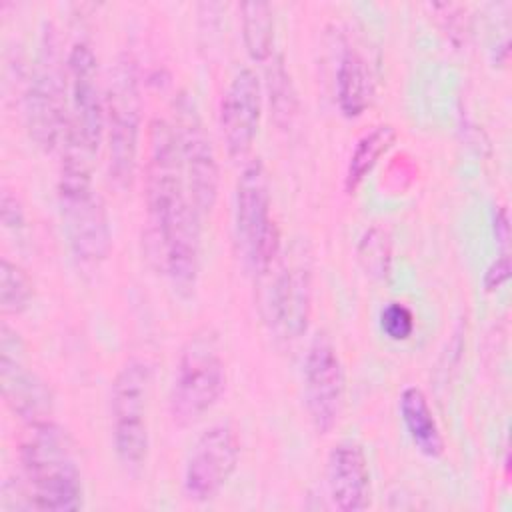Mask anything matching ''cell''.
Returning a JSON list of instances; mask_svg holds the SVG:
<instances>
[{"mask_svg": "<svg viewBox=\"0 0 512 512\" xmlns=\"http://www.w3.org/2000/svg\"><path fill=\"white\" fill-rule=\"evenodd\" d=\"M144 204L152 256L174 290L190 294L200 272L202 216L186 188L174 126L164 118L148 126Z\"/></svg>", "mask_w": 512, "mask_h": 512, "instance_id": "obj_1", "label": "cell"}, {"mask_svg": "<svg viewBox=\"0 0 512 512\" xmlns=\"http://www.w3.org/2000/svg\"><path fill=\"white\" fill-rule=\"evenodd\" d=\"M58 210L72 254L86 264L106 260L112 250V226L94 184L92 154L68 138L62 142Z\"/></svg>", "mask_w": 512, "mask_h": 512, "instance_id": "obj_2", "label": "cell"}, {"mask_svg": "<svg viewBox=\"0 0 512 512\" xmlns=\"http://www.w3.org/2000/svg\"><path fill=\"white\" fill-rule=\"evenodd\" d=\"M18 458L34 510L74 512L84 506L82 472L64 428L52 420L30 424Z\"/></svg>", "mask_w": 512, "mask_h": 512, "instance_id": "obj_3", "label": "cell"}, {"mask_svg": "<svg viewBox=\"0 0 512 512\" xmlns=\"http://www.w3.org/2000/svg\"><path fill=\"white\" fill-rule=\"evenodd\" d=\"M226 388V362L218 332L204 324L180 348L168 396L170 418L188 426L220 400Z\"/></svg>", "mask_w": 512, "mask_h": 512, "instance_id": "obj_4", "label": "cell"}, {"mask_svg": "<svg viewBox=\"0 0 512 512\" xmlns=\"http://www.w3.org/2000/svg\"><path fill=\"white\" fill-rule=\"evenodd\" d=\"M68 70L52 24H44L24 92V118L30 140L44 152L62 146L68 132Z\"/></svg>", "mask_w": 512, "mask_h": 512, "instance_id": "obj_5", "label": "cell"}, {"mask_svg": "<svg viewBox=\"0 0 512 512\" xmlns=\"http://www.w3.org/2000/svg\"><path fill=\"white\" fill-rule=\"evenodd\" d=\"M142 128V94L138 64L130 52H120L106 84L104 138L108 146V172L118 188L134 180Z\"/></svg>", "mask_w": 512, "mask_h": 512, "instance_id": "obj_6", "label": "cell"}, {"mask_svg": "<svg viewBox=\"0 0 512 512\" xmlns=\"http://www.w3.org/2000/svg\"><path fill=\"white\" fill-rule=\"evenodd\" d=\"M268 170L254 158L244 164L234 190V238L246 268L266 278L280 256V230L272 214Z\"/></svg>", "mask_w": 512, "mask_h": 512, "instance_id": "obj_7", "label": "cell"}, {"mask_svg": "<svg viewBox=\"0 0 512 512\" xmlns=\"http://www.w3.org/2000/svg\"><path fill=\"white\" fill-rule=\"evenodd\" d=\"M152 368L140 356H130L118 368L110 386V432L118 462L140 468L150 452L148 406Z\"/></svg>", "mask_w": 512, "mask_h": 512, "instance_id": "obj_8", "label": "cell"}, {"mask_svg": "<svg viewBox=\"0 0 512 512\" xmlns=\"http://www.w3.org/2000/svg\"><path fill=\"white\" fill-rule=\"evenodd\" d=\"M174 134L192 204L204 218L218 200L220 166L212 138L194 96L182 90L174 100Z\"/></svg>", "mask_w": 512, "mask_h": 512, "instance_id": "obj_9", "label": "cell"}, {"mask_svg": "<svg viewBox=\"0 0 512 512\" xmlns=\"http://www.w3.org/2000/svg\"><path fill=\"white\" fill-rule=\"evenodd\" d=\"M68 70V132L66 138L92 156L104 140L106 88L100 84L98 60L90 44L76 42L66 58ZM64 138V140H66Z\"/></svg>", "mask_w": 512, "mask_h": 512, "instance_id": "obj_10", "label": "cell"}, {"mask_svg": "<svg viewBox=\"0 0 512 512\" xmlns=\"http://www.w3.org/2000/svg\"><path fill=\"white\" fill-rule=\"evenodd\" d=\"M240 462V438L232 424L208 426L194 442L182 474L186 500L202 504L214 500L228 484Z\"/></svg>", "mask_w": 512, "mask_h": 512, "instance_id": "obj_11", "label": "cell"}, {"mask_svg": "<svg viewBox=\"0 0 512 512\" xmlns=\"http://www.w3.org/2000/svg\"><path fill=\"white\" fill-rule=\"evenodd\" d=\"M0 386L6 406L22 422L30 426L50 420L52 390L26 362V344L8 322L0 328Z\"/></svg>", "mask_w": 512, "mask_h": 512, "instance_id": "obj_12", "label": "cell"}, {"mask_svg": "<svg viewBox=\"0 0 512 512\" xmlns=\"http://www.w3.org/2000/svg\"><path fill=\"white\" fill-rule=\"evenodd\" d=\"M304 402L318 434H328L344 408V368L332 340L322 332L314 336L304 358Z\"/></svg>", "mask_w": 512, "mask_h": 512, "instance_id": "obj_13", "label": "cell"}, {"mask_svg": "<svg viewBox=\"0 0 512 512\" xmlns=\"http://www.w3.org/2000/svg\"><path fill=\"white\" fill-rule=\"evenodd\" d=\"M312 310V270L310 260L302 252L290 262H282L266 292V320L274 332L286 340L300 338L310 320Z\"/></svg>", "mask_w": 512, "mask_h": 512, "instance_id": "obj_14", "label": "cell"}, {"mask_svg": "<svg viewBox=\"0 0 512 512\" xmlns=\"http://www.w3.org/2000/svg\"><path fill=\"white\" fill-rule=\"evenodd\" d=\"M262 116V84L258 74L244 66L228 82L218 110V128L230 158H244L256 136Z\"/></svg>", "mask_w": 512, "mask_h": 512, "instance_id": "obj_15", "label": "cell"}, {"mask_svg": "<svg viewBox=\"0 0 512 512\" xmlns=\"http://www.w3.org/2000/svg\"><path fill=\"white\" fill-rule=\"evenodd\" d=\"M326 484L332 504L342 512H360L370 506L372 478L368 458L354 440H340L326 460Z\"/></svg>", "mask_w": 512, "mask_h": 512, "instance_id": "obj_16", "label": "cell"}, {"mask_svg": "<svg viewBox=\"0 0 512 512\" xmlns=\"http://www.w3.org/2000/svg\"><path fill=\"white\" fill-rule=\"evenodd\" d=\"M398 412L416 450L426 458H438L444 452V436L428 404L426 394L418 386H406L398 396Z\"/></svg>", "mask_w": 512, "mask_h": 512, "instance_id": "obj_17", "label": "cell"}, {"mask_svg": "<svg viewBox=\"0 0 512 512\" xmlns=\"http://www.w3.org/2000/svg\"><path fill=\"white\" fill-rule=\"evenodd\" d=\"M372 98V78L364 58L356 50H346L336 68V102L346 118L364 114Z\"/></svg>", "mask_w": 512, "mask_h": 512, "instance_id": "obj_18", "label": "cell"}, {"mask_svg": "<svg viewBox=\"0 0 512 512\" xmlns=\"http://www.w3.org/2000/svg\"><path fill=\"white\" fill-rule=\"evenodd\" d=\"M396 138L398 132L392 124H378L356 140L344 172V190L348 194H354L360 188L380 158L394 146Z\"/></svg>", "mask_w": 512, "mask_h": 512, "instance_id": "obj_19", "label": "cell"}, {"mask_svg": "<svg viewBox=\"0 0 512 512\" xmlns=\"http://www.w3.org/2000/svg\"><path fill=\"white\" fill-rule=\"evenodd\" d=\"M242 42L254 62H266L274 54V10L268 2L240 4Z\"/></svg>", "mask_w": 512, "mask_h": 512, "instance_id": "obj_20", "label": "cell"}, {"mask_svg": "<svg viewBox=\"0 0 512 512\" xmlns=\"http://www.w3.org/2000/svg\"><path fill=\"white\" fill-rule=\"evenodd\" d=\"M266 88H268V100L274 112V120L282 128L290 126L298 110V100H296L294 84L284 64V58L276 52L266 60Z\"/></svg>", "mask_w": 512, "mask_h": 512, "instance_id": "obj_21", "label": "cell"}, {"mask_svg": "<svg viewBox=\"0 0 512 512\" xmlns=\"http://www.w3.org/2000/svg\"><path fill=\"white\" fill-rule=\"evenodd\" d=\"M34 298V282L30 274L8 256L0 260V310L4 316L22 314Z\"/></svg>", "mask_w": 512, "mask_h": 512, "instance_id": "obj_22", "label": "cell"}, {"mask_svg": "<svg viewBox=\"0 0 512 512\" xmlns=\"http://www.w3.org/2000/svg\"><path fill=\"white\" fill-rule=\"evenodd\" d=\"M358 262L372 278H386L392 264V242L384 228H368L358 242Z\"/></svg>", "mask_w": 512, "mask_h": 512, "instance_id": "obj_23", "label": "cell"}, {"mask_svg": "<svg viewBox=\"0 0 512 512\" xmlns=\"http://www.w3.org/2000/svg\"><path fill=\"white\" fill-rule=\"evenodd\" d=\"M380 328L394 342L408 340L414 332V314L402 302H388L380 310Z\"/></svg>", "mask_w": 512, "mask_h": 512, "instance_id": "obj_24", "label": "cell"}, {"mask_svg": "<svg viewBox=\"0 0 512 512\" xmlns=\"http://www.w3.org/2000/svg\"><path fill=\"white\" fill-rule=\"evenodd\" d=\"M510 276V256L508 252L504 250L502 254H498L490 264L488 268L484 270V276H482V286L486 292H494L498 290Z\"/></svg>", "mask_w": 512, "mask_h": 512, "instance_id": "obj_25", "label": "cell"}, {"mask_svg": "<svg viewBox=\"0 0 512 512\" xmlns=\"http://www.w3.org/2000/svg\"><path fill=\"white\" fill-rule=\"evenodd\" d=\"M0 212H2V222H4L6 228H14L16 230V228L24 226V210H22L18 198L8 188H4V192H2V208H0Z\"/></svg>", "mask_w": 512, "mask_h": 512, "instance_id": "obj_26", "label": "cell"}, {"mask_svg": "<svg viewBox=\"0 0 512 512\" xmlns=\"http://www.w3.org/2000/svg\"><path fill=\"white\" fill-rule=\"evenodd\" d=\"M492 226H494V236H496L498 244H500V246H506L508 236H510V224H508V212H506L504 206H498V208L494 210V222H492Z\"/></svg>", "mask_w": 512, "mask_h": 512, "instance_id": "obj_27", "label": "cell"}]
</instances>
